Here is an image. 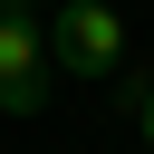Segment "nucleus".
<instances>
[{
    "instance_id": "nucleus-1",
    "label": "nucleus",
    "mask_w": 154,
    "mask_h": 154,
    "mask_svg": "<svg viewBox=\"0 0 154 154\" xmlns=\"http://www.w3.org/2000/svg\"><path fill=\"white\" fill-rule=\"evenodd\" d=\"M48 58H58V77H116L125 67V19L106 0H58L48 10Z\"/></svg>"
},
{
    "instance_id": "nucleus-4",
    "label": "nucleus",
    "mask_w": 154,
    "mask_h": 154,
    "mask_svg": "<svg viewBox=\"0 0 154 154\" xmlns=\"http://www.w3.org/2000/svg\"><path fill=\"white\" fill-rule=\"evenodd\" d=\"M29 10H38V0H0V19H29Z\"/></svg>"
},
{
    "instance_id": "nucleus-2",
    "label": "nucleus",
    "mask_w": 154,
    "mask_h": 154,
    "mask_svg": "<svg viewBox=\"0 0 154 154\" xmlns=\"http://www.w3.org/2000/svg\"><path fill=\"white\" fill-rule=\"evenodd\" d=\"M48 77H58L48 29L38 19H0V116H38L48 106Z\"/></svg>"
},
{
    "instance_id": "nucleus-3",
    "label": "nucleus",
    "mask_w": 154,
    "mask_h": 154,
    "mask_svg": "<svg viewBox=\"0 0 154 154\" xmlns=\"http://www.w3.org/2000/svg\"><path fill=\"white\" fill-rule=\"evenodd\" d=\"M125 106L144 116V144H154V77H135V87H125Z\"/></svg>"
}]
</instances>
